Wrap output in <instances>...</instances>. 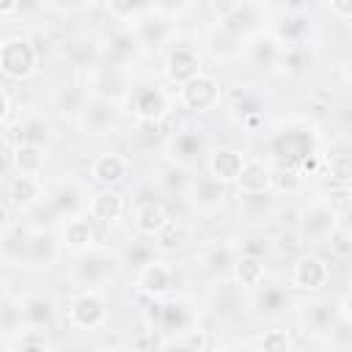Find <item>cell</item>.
Masks as SVG:
<instances>
[{
  "label": "cell",
  "mask_w": 352,
  "mask_h": 352,
  "mask_svg": "<svg viewBox=\"0 0 352 352\" xmlns=\"http://www.w3.org/2000/svg\"><path fill=\"white\" fill-rule=\"evenodd\" d=\"M80 118H82V126L88 132H104L116 121V102L113 99H104V96L85 99V104L80 110Z\"/></svg>",
  "instance_id": "obj_14"
},
{
  "label": "cell",
  "mask_w": 352,
  "mask_h": 352,
  "mask_svg": "<svg viewBox=\"0 0 352 352\" xmlns=\"http://www.w3.org/2000/svg\"><path fill=\"white\" fill-rule=\"evenodd\" d=\"M239 250H242L239 256H253V258H261L264 261V256L270 253V239L267 236H250V239L242 242Z\"/></svg>",
  "instance_id": "obj_40"
},
{
  "label": "cell",
  "mask_w": 352,
  "mask_h": 352,
  "mask_svg": "<svg viewBox=\"0 0 352 352\" xmlns=\"http://www.w3.org/2000/svg\"><path fill=\"white\" fill-rule=\"evenodd\" d=\"M94 239H96V234H94V223L88 217H69L66 220V226H63V242H66V248L82 253V250H91L94 248Z\"/></svg>",
  "instance_id": "obj_20"
},
{
  "label": "cell",
  "mask_w": 352,
  "mask_h": 352,
  "mask_svg": "<svg viewBox=\"0 0 352 352\" xmlns=\"http://www.w3.org/2000/svg\"><path fill=\"white\" fill-rule=\"evenodd\" d=\"M121 212H124V195L118 190H110V187L99 190L88 206V214L99 223H113L121 217Z\"/></svg>",
  "instance_id": "obj_17"
},
{
  "label": "cell",
  "mask_w": 352,
  "mask_h": 352,
  "mask_svg": "<svg viewBox=\"0 0 352 352\" xmlns=\"http://www.w3.org/2000/svg\"><path fill=\"white\" fill-rule=\"evenodd\" d=\"M22 6L19 3H14V0H6V3H0V16H11V14H16Z\"/></svg>",
  "instance_id": "obj_46"
},
{
  "label": "cell",
  "mask_w": 352,
  "mask_h": 352,
  "mask_svg": "<svg viewBox=\"0 0 352 352\" xmlns=\"http://www.w3.org/2000/svg\"><path fill=\"white\" fill-rule=\"evenodd\" d=\"M138 289L148 297V300H162L170 289H173V270L168 261L162 258H151L148 264H143L138 270Z\"/></svg>",
  "instance_id": "obj_8"
},
{
  "label": "cell",
  "mask_w": 352,
  "mask_h": 352,
  "mask_svg": "<svg viewBox=\"0 0 352 352\" xmlns=\"http://www.w3.org/2000/svg\"><path fill=\"white\" fill-rule=\"evenodd\" d=\"M220 96H223V91H220L217 77H212L206 72H201L198 77L179 85V104L190 113H198V116L214 110L220 104Z\"/></svg>",
  "instance_id": "obj_2"
},
{
  "label": "cell",
  "mask_w": 352,
  "mask_h": 352,
  "mask_svg": "<svg viewBox=\"0 0 352 352\" xmlns=\"http://www.w3.org/2000/svg\"><path fill=\"white\" fill-rule=\"evenodd\" d=\"M201 148H204V138H201V132H195V129L176 132V135L168 138V151H170L173 157H179V160H192V157L201 154Z\"/></svg>",
  "instance_id": "obj_24"
},
{
  "label": "cell",
  "mask_w": 352,
  "mask_h": 352,
  "mask_svg": "<svg viewBox=\"0 0 352 352\" xmlns=\"http://www.w3.org/2000/svg\"><path fill=\"white\" fill-rule=\"evenodd\" d=\"M286 305H289V297H286V289H280V286H270V289H264L261 297H258V308H261V314H267V316H278Z\"/></svg>",
  "instance_id": "obj_31"
},
{
  "label": "cell",
  "mask_w": 352,
  "mask_h": 352,
  "mask_svg": "<svg viewBox=\"0 0 352 352\" xmlns=\"http://www.w3.org/2000/svg\"><path fill=\"white\" fill-rule=\"evenodd\" d=\"M201 352H228L226 346H220V344H209V346H204Z\"/></svg>",
  "instance_id": "obj_48"
},
{
  "label": "cell",
  "mask_w": 352,
  "mask_h": 352,
  "mask_svg": "<svg viewBox=\"0 0 352 352\" xmlns=\"http://www.w3.org/2000/svg\"><path fill=\"white\" fill-rule=\"evenodd\" d=\"M154 258V250L148 248V245H140V242H132L129 245V250H126V261L132 264V267H143V264H148Z\"/></svg>",
  "instance_id": "obj_41"
},
{
  "label": "cell",
  "mask_w": 352,
  "mask_h": 352,
  "mask_svg": "<svg viewBox=\"0 0 352 352\" xmlns=\"http://www.w3.org/2000/svg\"><path fill=\"white\" fill-rule=\"evenodd\" d=\"M305 179L297 173V168H286V165H278V168H270V190L272 192H286V195H297L302 190Z\"/></svg>",
  "instance_id": "obj_25"
},
{
  "label": "cell",
  "mask_w": 352,
  "mask_h": 352,
  "mask_svg": "<svg viewBox=\"0 0 352 352\" xmlns=\"http://www.w3.org/2000/svg\"><path fill=\"white\" fill-rule=\"evenodd\" d=\"M8 110H11V104H8V94L0 88V124L8 118Z\"/></svg>",
  "instance_id": "obj_47"
},
{
  "label": "cell",
  "mask_w": 352,
  "mask_h": 352,
  "mask_svg": "<svg viewBox=\"0 0 352 352\" xmlns=\"http://www.w3.org/2000/svg\"><path fill=\"white\" fill-rule=\"evenodd\" d=\"M341 314H346V308L336 311V305H333L330 300H314V302H305V308H302V322H305V327H308L311 333H316V336H330V330H333V324H336V319H338Z\"/></svg>",
  "instance_id": "obj_13"
},
{
  "label": "cell",
  "mask_w": 352,
  "mask_h": 352,
  "mask_svg": "<svg viewBox=\"0 0 352 352\" xmlns=\"http://www.w3.org/2000/svg\"><path fill=\"white\" fill-rule=\"evenodd\" d=\"M162 344H165V338L160 336V330H154L148 324L132 336V349L135 352H154V349H162Z\"/></svg>",
  "instance_id": "obj_34"
},
{
  "label": "cell",
  "mask_w": 352,
  "mask_h": 352,
  "mask_svg": "<svg viewBox=\"0 0 352 352\" xmlns=\"http://www.w3.org/2000/svg\"><path fill=\"white\" fill-rule=\"evenodd\" d=\"M146 6H148V3H116V0H113V3L104 6V11L113 14V16H118V19H129V22H132Z\"/></svg>",
  "instance_id": "obj_39"
},
{
  "label": "cell",
  "mask_w": 352,
  "mask_h": 352,
  "mask_svg": "<svg viewBox=\"0 0 352 352\" xmlns=\"http://www.w3.org/2000/svg\"><path fill=\"white\" fill-rule=\"evenodd\" d=\"M338 226H341L338 223V214L324 201L311 204L300 214V234H302V239H311V242H324Z\"/></svg>",
  "instance_id": "obj_7"
},
{
  "label": "cell",
  "mask_w": 352,
  "mask_h": 352,
  "mask_svg": "<svg viewBox=\"0 0 352 352\" xmlns=\"http://www.w3.org/2000/svg\"><path fill=\"white\" fill-rule=\"evenodd\" d=\"M129 173V160L118 151H107V154H99L91 165V176L94 182H99L102 187H113L118 184L124 176Z\"/></svg>",
  "instance_id": "obj_15"
},
{
  "label": "cell",
  "mask_w": 352,
  "mask_h": 352,
  "mask_svg": "<svg viewBox=\"0 0 352 352\" xmlns=\"http://www.w3.org/2000/svg\"><path fill=\"white\" fill-rule=\"evenodd\" d=\"M132 110H135V118L138 121H165L168 113H170L168 96L157 85L135 88V94H132Z\"/></svg>",
  "instance_id": "obj_9"
},
{
  "label": "cell",
  "mask_w": 352,
  "mask_h": 352,
  "mask_svg": "<svg viewBox=\"0 0 352 352\" xmlns=\"http://www.w3.org/2000/svg\"><path fill=\"white\" fill-rule=\"evenodd\" d=\"M192 327H195V316H192V311H190L187 302H182V300H168V302H162V314H160V324H157L160 336L182 338V336H184L187 330H192Z\"/></svg>",
  "instance_id": "obj_11"
},
{
  "label": "cell",
  "mask_w": 352,
  "mask_h": 352,
  "mask_svg": "<svg viewBox=\"0 0 352 352\" xmlns=\"http://www.w3.org/2000/svg\"><path fill=\"white\" fill-rule=\"evenodd\" d=\"M16 352H50V346L41 338H28V341H22V346Z\"/></svg>",
  "instance_id": "obj_44"
},
{
  "label": "cell",
  "mask_w": 352,
  "mask_h": 352,
  "mask_svg": "<svg viewBox=\"0 0 352 352\" xmlns=\"http://www.w3.org/2000/svg\"><path fill=\"white\" fill-rule=\"evenodd\" d=\"M138 135H140V140H143L146 148L160 146L162 140H168V132H165V124L162 121H138Z\"/></svg>",
  "instance_id": "obj_36"
},
{
  "label": "cell",
  "mask_w": 352,
  "mask_h": 352,
  "mask_svg": "<svg viewBox=\"0 0 352 352\" xmlns=\"http://www.w3.org/2000/svg\"><path fill=\"white\" fill-rule=\"evenodd\" d=\"M113 258L110 256H104V253H85L82 258H80V267H77V275H80V280H85L88 286H96V283H102L110 272H113Z\"/></svg>",
  "instance_id": "obj_21"
},
{
  "label": "cell",
  "mask_w": 352,
  "mask_h": 352,
  "mask_svg": "<svg viewBox=\"0 0 352 352\" xmlns=\"http://www.w3.org/2000/svg\"><path fill=\"white\" fill-rule=\"evenodd\" d=\"M129 36H132V41H135V44L148 47V50H157V47H160V44H165V38L170 36L168 16L162 14V8L146 6V8L132 19Z\"/></svg>",
  "instance_id": "obj_5"
},
{
  "label": "cell",
  "mask_w": 352,
  "mask_h": 352,
  "mask_svg": "<svg viewBox=\"0 0 352 352\" xmlns=\"http://www.w3.org/2000/svg\"><path fill=\"white\" fill-rule=\"evenodd\" d=\"M270 151L278 160V165L297 168L305 157L316 154V135L308 126H286V129L272 135Z\"/></svg>",
  "instance_id": "obj_1"
},
{
  "label": "cell",
  "mask_w": 352,
  "mask_h": 352,
  "mask_svg": "<svg viewBox=\"0 0 352 352\" xmlns=\"http://www.w3.org/2000/svg\"><path fill=\"white\" fill-rule=\"evenodd\" d=\"M250 52H253V60H256V66L272 69V66H278L280 44L272 38V33H267V36H258V38L250 44Z\"/></svg>",
  "instance_id": "obj_29"
},
{
  "label": "cell",
  "mask_w": 352,
  "mask_h": 352,
  "mask_svg": "<svg viewBox=\"0 0 352 352\" xmlns=\"http://www.w3.org/2000/svg\"><path fill=\"white\" fill-rule=\"evenodd\" d=\"M272 209V192H239V214L245 220H264Z\"/></svg>",
  "instance_id": "obj_26"
},
{
  "label": "cell",
  "mask_w": 352,
  "mask_h": 352,
  "mask_svg": "<svg viewBox=\"0 0 352 352\" xmlns=\"http://www.w3.org/2000/svg\"><path fill=\"white\" fill-rule=\"evenodd\" d=\"M19 316L30 327H44L52 319V300L44 297V294H30V297H25V302L19 308Z\"/></svg>",
  "instance_id": "obj_23"
},
{
  "label": "cell",
  "mask_w": 352,
  "mask_h": 352,
  "mask_svg": "<svg viewBox=\"0 0 352 352\" xmlns=\"http://www.w3.org/2000/svg\"><path fill=\"white\" fill-rule=\"evenodd\" d=\"M258 352H292V336L286 330H267L258 341Z\"/></svg>",
  "instance_id": "obj_35"
},
{
  "label": "cell",
  "mask_w": 352,
  "mask_h": 352,
  "mask_svg": "<svg viewBox=\"0 0 352 352\" xmlns=\"http://www.w3.org/2000/svg\"><path fill=\"white\" fill-rule=\"evenodd\" d=\"M192 190H195V204H198V209H217L220 204H223V198H226V190H223V184L220 182H214L212 176L209 179H198L195 184H192Z\"/></svg>",
  "instance_id": "obj_28"
},
{
  "label": "cell",
  "mask_w": 352,
  "mask_h": 352,
  "mask_svg": "<svg viewBox=\"0 0 352 352\" xmlns=\"http://www.w3.org/2000/svg\"><path fill=\"white\" fill-rule=\"evenodd\" d=\"M234 184L239 192H272L270 190V168L261 160H245Z\"/></svg>",
  "instance_id": "obj_18"
},
{
  "label": "cell",
  "mask_w": 352,
  "mask_h": 352,
  "mask_svg": "<svg viewBox=\"0 0 352 352\" xmlns=\"http://www.w3.org/2000/svg\"><path fill=\"white\" fill-rule=\"evenodd\" d=\"M349 184H330L327 187V206L341 217V214H346V209H349Z\"/></svg>",
  "instance_id": "obj_37"
},
{
  "label": "cell",
  "mask_w": 352,
  "mask_h": 352,
  "mask_svg": "<svg viewBox=\"0 0 352 352\" xmlns=\"http://www.w3.org/2000/svg\"><path fill=\"white\" fill-rule=\"evenodd\" d=\"M234 258H236V256L231 253L228 245H214V248L206 253V264H209V270H214V272H226V270H231Z\"/></svg>",
  "instance_id": "obj_38"
},
{
  "label": "cell",
  "mask_w": 352,
  "mask_h": 352,
  "mask_svg": "<svg viewBox=\"0 0 352 352\" xmlns=\"http://www.w3.org/2000/svg\"><path fill=\"white\" fill-rule=\"evenodd\" d=\"M0 55H3V38H0Z\"/></svg>",
  "instance_id": "obj_51"
},
{
  "label": "cell",
  "mask_w": 352,
  "mask_h": 352,
  "mask_svg": "<svg viewBox=\"0 0 352 352\" xmlns=\"http://www.w3.org/2000/svg\"><path fill=\"white\" fill-rule=\"evenodd\" d=\"M324 242H327V248H330V256H336V258H341V261H346V258L352 256V234H349L346 226H338Z\"/></svg>",
  "instance_id": "obj_32"
},
{
  "label": "cell",
  "mask_w": 352,
  "mask_h": 352,
  "mask_svg": "<svg viewBox=\"0 0 352 352\" xmlns=\"http://www.w3.org/2000/svg\"><path fill=\"white\" fill-rule=\"evenodd\" d=\"M324 8H327L336 19H341V22L352 19V0H330V3H324Z\"/></svg>",
  "instance_id": "obj_43"
},
{
  "label": "cell",
  "mask_w": 352,
  "mask_h": 352,
  "mask_svg": "<svg viewBox=\"0 0 352 352\" xmlns=\"http://www.w3.org/2000/svg\"><path fill=\"white\" fill-rule=\"evenodd\" d=\"M162 352H195V349H190L182 338H170V341L162 344Z\"/></svg>",
  "instance_id": "obj_45"
},
{
  "label": "cell",
  "mask_w": 352,
  "mask_h": 352,
  "mask_svg": "<svg viewBox=\"0 0 352 352\" xmlns=\"http://www.w3.org/2000/svg\"><path fill=\"white\" fill-rule=\"evenodd\" d=\"M231 275L236 280V286L242 289H256L264 280V261L253 258V256H236L231 264Z\"/></svg>",
  "instance_id": "obj_22"
},
{
  "label": "cell",
  "mask_w": 352,
  "mask_h": 352,
  "mask_svg": "<svg viewBox=\"0 0 352 352\" xmlns=\"http://www.w3.org/2000/svg\"><path fill=\"white\" fill-rule=\"evenodd\" d=\"M154 245H157V250H162V253H173V250H179V248L184 245V231L170 220V223L154 236Z\"/></svg>",
  "instance_id": "obj_33"
},
{
  "label": "cell",
  "mask_w": 352,
  "mask_h": 352,
  "mask_svg": "<svg viewBox=\"0 0 352 352\" xmlns=\"http://www.w3.org/2000/svg\"><path fill=\"white\" fill-rule=\"evenodd\" d=\"M204 72V66H201V58H198V52L192 50V47H173L170 52H168V60H165V77L170 80V82H176V85H184L187 80H192V77H198Z\"/></svg>",
  "instance_id": "obj_10"
},
{
  "label": "cell",
  "mask_w": 352,
  "mask_h": 352,
  "mask_svg": "<svg viewBox=\"0 0 352 352\" xmlns=\"http://www.w3.org/2000/svg\"><path fill=\"white\" fill-rule=\"evenodd\" d=\"M168 223H170V217H168L165 206L157 204V201H146L135 209V228L143 236H157Z\"/></svg>",
  "instance_id": "obj_19"
},
{
  "label": "cell",
  "mask_w": 352,
  "mask_h": 352,
  "mask_svg": "<svg viewBox=\"0 0 352 352\" xmlns=\"http://www.w3.org/2000/svg\"><path fill=\"white\" fill-rule=\"evenodd\" d=\"M38 195H41V182H38V179L16 176V179L11 182V201H14V204L28 206V204H33Z\"/></svg>",
  "instance_id": "obj_30"
},
{
  "label": "cell",
  "mask_w": 352,
  "mask_h": 352,
  "mask_svg": "<svg viewBox=\"0 0 352 352\" xmlns=\"http://www.w3.org/2000/svg\"><path fill=\"white\" fill-rule=\"evenodd\" d=\"M38 55L25 36H11L3 41V55H0V72L8 80H28L36 72Z\"/></svg>",
  "instance_id": "obj_3"
},
{
  "label": "cell",
  "mask_w": 352,
  "mask_h": 352,
  "mask_svg": "<svg viewBox=\"0 0 352 352\" xmlns=\"http://www.w3.org/2000/svg\"><path fill=\"white\" fill-rule=\"evenodd\" d=\"M11 162H14V170L16 176H30V179H38L41 170H44V146L38 143H16L14 151H11Z\"/></svg>",
  "instance_id": "obj_16"
},
{
  "label": "cell",
  "mask_w": 352,
  "mask_h": 352,
  "mask_svg": "<svg viewBox=\"0 0 352 352\" xmlns=\"http://www.w3.org/2000/svg\"><path fill=\"white\" fill-rule=\"evenodd\" d=\"M236 8H239L236 0H212V3H209V11L217 16V22H226Z\"/></svg>",
  "instance_id": "obj_42"
},
{
  "label": "cell",
  "mask_w": 352,
  "mask_h": 352,
  "mask_svg": "<svg viewBox=\"0 0 352 352\" xmlns=\"http://www.w3.org/2000/svg\"><path fill=\"white\" fill-rule=\"evenodd\" d=\"M242 165H245L242 151H236L231 146H220L209 157V176L214 182H220V184H228V182H236Z\"/></svg>",
  "instance_id": "obj_12"
},
{
  "label": "cell",
  "mask_w": 352,
  "mask_h": 352,
  "mask_svg": "<svg viewBox=\"0 0 352 352\" xmlns=\"http://www.w3.org/2000/svg\"><path fill=\"white\" fill-rule=\"evenodd\" d=\"M66 319L72 327L77 330H96L107 322V302L102 300L99 292L88 289V292H80L69 308H66Z\"/></svg>",
  "instance_id": "obj_4"
},
{
  "label": "cell",
  "mask_w": 352,
  "mask_h": 352,
  "mask_svg": "<svg viewBox=\"0 0 352 352\" xmlns=\"http://www.w3.org/2000/svg\"><path fill=\"white\" fill-rule=\"evenodd\" d=\"M99 352H121V349H99Z\"/></svg>",
  "instance_id": "obj_50"
},
{
  "label": "cell",
  "mask_w": 352,
  "mask_h": 352,
  "mask_svg": "<svg viewBox=\"0 0 352 352\" xmlns=\"http://www.w3.org/2000/svg\"><path fill=\"white\" fill-rule=\"evenodd\" d=\"M322 176H327L330 184H349V179H352V157H349V151H333L322 165Z\"/></svg>",
  "instance_id": "obj_27"
},
{
  "label": "cell",
  "mask_w": 352,
  "mask_h": 352,
  "mask_svg": "<svg viewBox=\"0 0 352 352\" xmlns=\"http://www.w3.org/2000/svg\"><path fill=\"white\" fill-rule=\"evenodd\" d=\"M292 286L300 292H319L330 280V267L322 256L316 253H300L292 261Z\"/></svg>",
  "instance_id": "obj_6"
},
{
  "label": "cell",
  "mask_w": 352,
  "mask_h": 352,
  "mask_svg": "<svg viewBox=\"0 0 352 352\" xmlns=\"http://www.w3.org/2000/svg\"><path fill=\"white\" fill-rule=\"evenodd\" d=\"M6 220H8V209H6L3 204H0V228L6 226Z\"/></svg>",
  "instance_id": "obj_49"
}]
</instances>
